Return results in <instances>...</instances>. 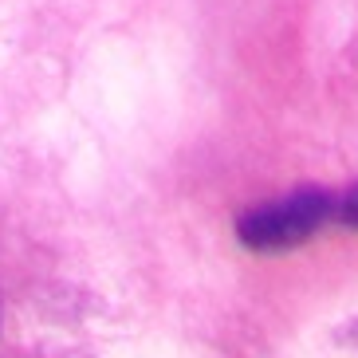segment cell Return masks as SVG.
Returning a JSON list of instances; mask_svg holds the SVG:
<instances>
[{"instance_id": "cell-3", "label": "cell", "mask_w": 358, "mask_h": 358, "mask_svg": "<svg viewBox=\"0 0 358 358\" xmlns=\"http://www.w3.org/2000/svg\"><path fill=\"white\" fill-rule=\"evenodd\" d=\"M338 338H343V343H350V347L358 350V319L350 327H343V331H338Z\"/></svg>"}, {"instance_id": "cell-2", "label": "cell", "mask_w": 358, "mask_h": 358, "mask_svg": "<svg viewBox=\"0 0 358 358\" xmlns=\"http://www.w3.org/2000/svg\"><path fill=\"white\" fill-rule=\"evenodd\" d=\"M335 221L347 224V229H358V185H350V189L335 201Z\"/></svg>"}, {"instance_id": "cell-1", "label": "cell", "mask_w": 358, "mask_h": 358, "mask_svg": "<svg viewBox=\"0 0 358 358\" xmlns=\"http://www.w3.org/2000/svg\"><path fill=\"white\" fill-rule=\"evenodd\" d=\"M327 221H335V197L327 189L307 185V189H295L292 197L248 209L236 221V236L252 252H280V248H295L307 236H315Z\"/></svg>"}]
</instances>
